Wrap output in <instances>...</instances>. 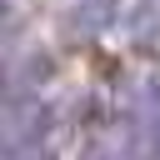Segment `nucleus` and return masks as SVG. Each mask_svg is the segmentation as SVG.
Returning a JSON list of instances; mask_svg holds the SVG:
<instances>
[{"mask_svg":"<svg viewBox=\"0 0 160 160\" xmlns=\"http://www.w3.org/2000/svg\"><path fill=\"white\" fill-rule=\"evenodd\" d=\"M15 160H45V155H15Z\"/></svg>","mask_w":160,"mask_h":160,"instance_id":"7ed1b4c3","label":"nucleus"},{"mask_svg":"<svg viewBox=\"0 0 160 160\" xmlns=\"http://www.w3.org/2000/svg\"><path fill=\"white\" fill-rule=\"evenodd\" d=\"M130 160H160V90L140 95L135 115H130Z\"/></svg>","mask_w":160,"mask_h":160,"instance_id":"f257e3e1","label":"nucleus"},{"mask_svg":"<svg viewBox=\"0 0 160 160\" xmlns=\"http://www.w3.org/2000/svg\"><path fill=\"white\" fill-rule=\"evenodd\" d=\"M115 10H120V0H90L80 15H70V30H100L115 20Z\"/></svg>","mask_w":160,"mask_h":160,"instance_id":"f03ea898","label":"nucleus"}]
</instances>
